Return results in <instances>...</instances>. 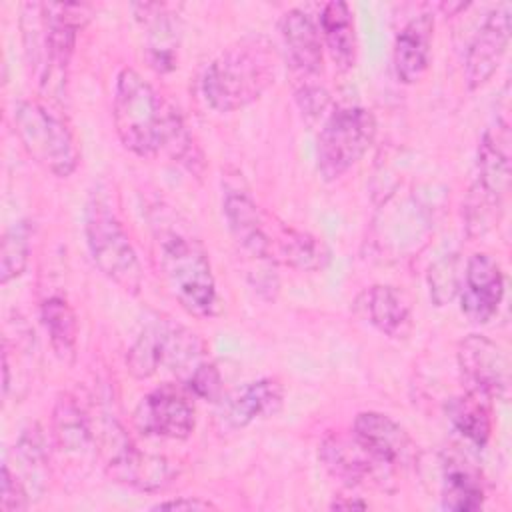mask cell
Segmentation results:
<instances>
[{"mask_svg":"<svg viewBox=\"0 0 512 512\" xmlns=\"http://www.w3.org/2000/svg\"><path fill=\"white\" fill-rule=\"evenodd\" d=\"M112 120L122 146L140 158L168 152L190 170L202 162L180 114L134 68L116 76Z\"/></svg>","mask_w":512,"mask_h":512,"instance_id":"obj_1","label":"cell"},{"mask_svg":"<svg viewBox=\"0 0 512 512\" xmlns=\"http://www.w3.org/2000/svg\"><path fill=\"white\" fill-rule=\"evenodd\" d=\"M278 52L264 34H248L224 48L204 70L202 96L216 112L256 102L276 80Z\"/></svg>","mask_w":512,"mask_h":512,"instance_id":"obj_2","label":"cell"},{"mask_svg":"<svg viewBox=\"0 0 512 512\" xmlns=\"http://www.w3.org/2000/svg\"><path fill=\"white\" fill-rule=\"evenodd\" d=\"M84 20V4L48 2L24 6L26 56L38 74L40 88L50 96H64L68 64L76 46L78 28Z\"/></svg>","mask_w":512,"mask_h":512,"instance_id":"obj_3","label":"cell"},{"mask_svg":"<svg viewBox=\"0 0 512 512\" xmlns=\"http://www.w3.org/2000/svg\"><path fill=\"white\" fill-rule=\"evenodd\" d=\"M156 258L168 290L192 316L218 312V292L204 244L176 224H154Z\"/></svg>","mask_w":512,"mask_h":512,"instance_id":"obj_4","label":"cell"},{"mask_svg":"<svg viewBox=\"0 0 512 512\" xmlns=\"http://www.w3.org/2000/svg\"><path fill=\"white\" fill-rule=\"evenodd\" d=\"M84 234L96 268L126 294H140L144 272L110 198L94 192L84 210Z\"/></svg>","mask_w":512,"mask_h":512,"instance_id":"obj_5","label":"cell"},{"mask_svg":"<svg viewBox=\"0 0 512 512\" xmlns=\"http://www.w3.org/2000/svg\"><path fill=\"white\" fill-rule=\"evenodd\" d=\"M16 136L26 154L58 178L74 174L80 162L76 138L68 124L38 100H20L14 108Z\"/></svg>","mask_w":512,"mask_h":512,"instance_id":"obj_6","label":"cell"},{"mask_svg":"<svg viewBox=\"0 0 512 512\" xmlns=\"http://www.w3.org/2000/svg\"><path fill=\"white\" fill-rule=\"evenodd\" d=\"M204 354L206 346L198 334L180 324L154 320L144 326L130 346L126 368L136 380L150 378L160 366H168L186 378L204 360Z\"/></svg>","mask_w":512,"mask_h":512,"instance_id":"obj_7","label":"cell"},{"mask_svg":"<svg viewBox=\"0 0 512 512\" xmlns=\"http://www.w3.org/2000/svg\"><path fill=\"white\" fill-rule=\"evenodd\" d=\"M510 126L506 120H496L484 134L478 146V178L468 198V222L482 234L494 220L498 222L502 200L510 188Z\"/></svg>","mask_w":512,"mask_h":512,"instance_id":"obj_8","label":"cell"},{"mask_svg":"<svg viewBox=\"0 0 512 512\" xmlns=\"http://www.w3.org/2000/svg\"><path fill=\"white\" fill-rule=\"evenodd\" d=\"M376 118L364 106H338L322 124L316 142V166L332 182L356 166L376 138Z\"/></svg>","mask_w":512,"mask_h":512,"instance_id":"obj_9","label":"cell"},{"mask_svg":"<svg viewBox=\"0 0 512 512\" xmlns=\"http://www.w3.org/2000/svg\"><path fill=\"white\" fill-rule=\"evenodd\" d=\"M106 472L124 486L158 492L170 484L176 470L172 462L160 454L142 452L122 430L106 432Z\"/></svg>","mask_w":512,"mask_h":512,"instance_id":"obj_10","label":"cell"},{"mask_svg":"<svg viewBox=\"0 0 512 512\" xmlns=\"http://www.w3.org/2000/svg\"><path fill=\"white\" fill-rule=\"evenodd\" d=\"M456 360L468 392H476L488 400L508 398L510 364L496 342L482 334H470L460 340Z\"/></svg>","mask_w":512,"mask_h":512,"instance_id":"obj_11","label":"cell"},{"mask_svg":"<svg viewBox=\"0 0 512 512\" xmlns=\"http://www.w3.org/2000/svg\"><path fill=\"white\" fill-rule=\"evenodd\" d=\"M134 426L144 436L184 440L194 432L196 410L182 390L162 384L138 402Z\"/></svg>","mask_w":512,"mask_h":512,"instance_id":"obj_12","label":"cell"},{"mask_svg":"<svg viewBox=\"0 0 512 512\" xmlns=\"http://www.w3.org/2000/svg\"><path fill=\"white\" fill-rule=\"evenodd\" d=\"M354 440L382 468H406L416 458V446L408 432L382 412H360L352 426Z\"/></svg>","mask_w":512,"mask_h":512,"instance_id":"obj_13","label":"cell"},{"mask_svg":"<svg viewBox=\"0 0 512 512\" xmlns=\"http://www.w3.org/2000/svg\"><path fill=\"white\" fill-rule=\"evenodd\" d=\"M460 310L476 324L492 320L504 300V274L500 264L484 252L472 254L464 264L460 286Z\"/></svg>","mask_w":512,"mask_h":512,"instance_id":"obj_14","label":"cell"},{"mask_svg":"<svg viewBox=\"0 0 512 512\" xmlns=\"http://www.w3.org/2000/svg\"><path fill=\"white\" fill-rule=\"evenodd\" d=\"M510 14L508 4L494 8L468 44L464 78L470 90L482 88L496 74L510 42Z\"/></svg>","mask_w":512,"mask_h":512,"instance_id":"obj_15","label":"cell"},{"mask_svg":"<svg viewBox=\"0 0 512 512\" xmlns=\"http://www.w3.org/2000/svg\"><path fill=\"white\" fill-rule=\"evenodd\" d=\"M282 400L284 386L278 378H258L222 398L218 418L226 430H242L258 418L278 412Z\"/></svg>","mask_w":512,"mask_h":512,"instance_id":"obj_16","label":"cell"},{"mask_svg":"<svg viewBox=\"0 0 512 512\" xmlns=\"http://www.w3.org/2000/svg\"><path fill=\"white\" fill-rule=\"evenodd\" d=\"M136 20L146 30V62L158 72L166 74L176 68L180 46V20L166 4H134Z\"/></svg>","mask_w":512,"mask_h":512,"instance_id":"obj_17","label":"cell"},{"mask_svg":"<svg viewBox=\"0 0 512 512\" xmlns=\"http://www.w3.org/2000/svg\"><path fill=\"white\" fill-rule=\"evenodd\" d=\"M360 316L388 338H406L412 332L414 318L406 294L388 284H374L356 296Z\"/></svg>","mask_w":512,"mask_h":512,"instance_id":"obj_18","label":"cell"},{"mask_svg":"<svg viewBox=\"0 0 512 512\" xmlns=\"http://www.w3.org/2000/svg\"><path fill=\"white\" fill-rule=\"evenodd\" d=\"M282 44L292 70L306 82L322 74L324 46L318 24L300 8L288 10L280 20Z\"/></svg>","mask_w":512,"mask_h":512,"instance_id":"obj_19","label":"cell"},{"mask_svg":"<svg viewBox=\"0 0 512 512\" xmlns=\"http://www.w3.org/2000/svg\"><path fill=\"white\" fill-rule=\"evenodd\" d=\"M434 36V16L418 14L410 18L394 38V74L402 84L418 82L430 64Z\"/></svg>","mask_w":512,"mask_h":512,"instance_id":"obj_20","label":"cell"},{"mask_svg":"<svg viewBox=\"0 0 512 512\" xmlns=\"http://www.w3.org/2000/svg\"><path fill=\"white\" fill-rule=\"evenodd\" d=\"M318 458L326 472L340 480L346 486H358L370 478L376 476L378 470H382L354 440V436L344 438L338 434H332L324 438Z\"/></svg>","mask_w":512,"mask_h":512,"instance_id":"obj_21","label":"cell"},{"mask_svg":"<svg viewBox=\"0 0 512 512\" xmlns=\"http://www.w3.org/2000/svg\"><path fill=\"white\" fill-rule=\"evenodd\" d=\"M318 30L332 62L340 70L354 68L358 56V38L350 6L338 0L324 4L318 20Z\"/></svg>","mask_w":512,"mask_h":512,"instance_id":"obj_22","label":"cell"},{"mask_svg":"<svg viewBox=\"0 0 512 512\" xmlns=\"http://www.w3.org/2000/svg\"><path fill=\"white\" fill-rule=\"evenodd\" d=\"M440 504L450 512H474L484 504L478 472L458 456H448L442 464Z\"/></svg>","mask_w":512,"mask_h":512,"instance_id":"obj_23","label":"cell"},{"mask_svg":"<svg viewBox=\"0 0 512 512\" xmlns=\"http://www.w3.org/2000/svg\"><path fill=\"white\" fill-rule=\"evenodd\" d=\"M488 402V398L466 390V394L454 396L446 404V416L452 428L476 448H484L492 434V416Z\"/></svg>","mask_w":512,"mask_h":512,"instance_id":"obj_24","label":"cell"},{"mask_svg":"<svg viewBox=\"0 0 512 512\" xmlns=\"http://www.w3.org/2000/svg\"><path fill=\"white\" fill-rule=\"evenodd\" d=\"M40 314L54 354L66 364L74 362L78 342V320L68 300L64 296L54 294L42 302Z\"/></svg>","mask_w":512,"mask_h":512,"instance_id":"obj_25","label":"cell"},{"mask_svg":"<svg viewBox=\"0 0 512 512\" xmlns=\"http://www.w3.org/2000/svg\"><path fill=\"white\" fill-rule=\"evenodd\" d=\"M54 438L60 450L66 452H82L88 448L92 440V430L86 414L76 404L74 398H60L54 406Z\"/></svg>","mask_w":512,"mask_h":512,"instance_id":"obj_26","label":"cell"},{"mask_svg":"<svg viewBox=\"0 0 512 512\" xmlns=\"http://www.w3.org/2000/svg\"><path fill=\"white\" fill-rule=\"evenodd\" d=\"M30 236L32 228L26 220L14 222L2 236L0 246V282L8 284L10 280L22 276L30 258Z\"/></svg>","mask_w":512,"mask_h":512,"instance_id":"obj_27","label":"cell"},{"mask_svg":"<svg viewBox=\"0 0 512 512\" xmlns=\"http://www.w3.org/2000/svg\"><path fill=\"white\" fill-rule=\"evenodd\" d=\"M464 276V264L458 254H446L440 260H436L428 270V288L430 298L436 306L450 304L462 286Z\"/></svg>","mask_w":512,"mask_h":512,"instance_id":"obj_28","label":"cell"},{"mask_svg":"<svg viewBox=\"0 0 512 512\" xmlns=\"http://www.w3.org/2000/svg\"><path fill=\"white\" fill-rule=\"evenodd\" d=\"M18 458L24 464V470L28 476L34 478L36 482H42L44 478V470L48 466V452H46V442H44V434L40 432V428L34 424L30 428H26L20 438H18V446H16Z\"/></svg>","mask_w":512,"mask_h":512,"instance_id":"obj_29","label":"cell"},{"mask_svg":"<svg viewBox=\"0 0 512 512\" xmlns=\"http://www.w3.org/2000/svg\"><path fill=\"white\" fill-rule=\"evenodd\" d=\"M184 386L190 394L206 400L218 402L222 400V376L218 368L210 360H202L186 378Z\"/></svg>","mask_w":512,"mask_h":512,"instance_id":"obj_30","label":"cell"},{"mask_svg":"<svg viewBox=\"0 0 512 512\" xmlns=\"http://www.w3.org/2000/svg\"><path fill=\"white\" fill-rule=\"evenodd\" d=\"M0 510L2 512H16V510H26L30 506V494L24 484L16 476V472L10 470V464H2V494H0Z\"/></svg>","mask_w":512,"mask_h":512,"instance_id":"obj_31","label":"cell"},{"mask_svg":"<svg viewBox=\"0 0 512 512\" xmlns=\"http://www.w3.org/2000/svg\"><path fill=\"white\" fill-rule=\"evenodd\" d=\"M296 100L304 114L318 116L328 106V92L312 82H302L296 90Z\"/></svg>","mask_w":512,"mask_h":512,"instance_id":"obj_32","label":"cell"},{"mask_svg":"<svg viewBox=\"0 0 512 512\" xmlns=\"http://www.w3.org/2000/svg\"><path fill=\"white\" fill-rule=\"evenodd\" d=\"M152 510H216V504H212L210 500H202L198 496H178L154 504Z\"/></svg>","mask_w":512,"mask_h":512,"instance_id":"obj_33","label":"cell"},{"mask_svg":"<svg viewBox=\"0 0 512 512\" xmlns=\"http://www.w3.org/2000/svg\"><path fill=\"white\" fill-rule=\"evenodd\" d=\"M330 508H336V510H342V508H346V510H350V508H360V510H364V508H368V504H366V502H360V500H334V502L330 504Z\"/></svg>","mask_w":512,"mask_h":512,"instance_id":"obj_34","label":"cell"}]
</instances>
